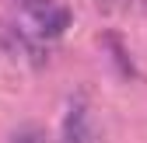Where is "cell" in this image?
I'll use <instances>...</instances> for the list:
<instances>
[{"instance_id":"cell-1","label":"cell","mask_w":147,"mask_h":143,"mask_svg":"<svg viewBox=\"0 0 147 143\" xmlns=\"http://www.w3.org/2000/svg\"><path fill=\"white\" fill-rule=\"evenodd\" d=\"M67 25H70V11L53 4V11H49L46 17H39V35H46V39H56V35L67 31Z\"/></svg>"},{"instance_id":"cell-3","label":"cell","mask_w":147,"mask_h":143,"mask_svg":"<svg viewBox=\"0 0 147 143\" xmlns=\"http://www.w3.org/2000/svg\"><path fill=\"white\" fill-rule=\"evenodd\" d=\"M105 45L112 49V56H116V66L123 70L126 77H130V74H133V66H130V56H126V49H123V42H119V35H116V31H105Z\"/></svg>"},{"instance_id":"cell-4","label":"cell","mask_w":147,"mask_h":143,"mask_svg":"<svg viewBox=\"0 0 147 143\" xmlns=\"http://www.w3.org/2000/svg\"><path fill=\"white\" fill-rule=\"evenodd\" d=\"M14 143H42V133L39 129H25V133H18Z\"/></svg>"},{"instance_id":"cell-2","label":"cell","mask_w":147,"mask_h":143,"mask_svg":"<svg viewBox=\"0 0 147 143\" xmlns=\"http://www.w3.org/2000/svg\"><path fill=\"white\" fill-rule=\"evenodd\" d=\"M88 140V129H84V112H70L67 115V126H63V143H84Z\"/></svg>"}]
</instances>
